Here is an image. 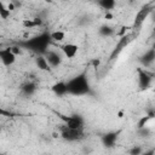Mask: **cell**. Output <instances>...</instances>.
<instances>
[{"label":"cell","mask_w":155,"mask_h":155,"mask_svg":"<svg viewBox=\"0 0 155 155\" xmlns=\"http://www.w3.org/2000/svg\"><path fill=\"white\" fill-rule=\"evenodd\" d=\"M143 150H142V148L140 147H133L131 150H130V153L131 154H140Z\"/></svg>","instance_id":"obj_21"},{"label":"cell","mask_w":155,"mask_h":155,"mask_svg":"<svg viewBox=\"0 0 155 155\" xmlns=\"http://www.w3.org/2000/svg\"><path fill=\"white\" fill-rule=\"evenodd\" d=\"M154 62H155V50L151 47V48H149L148 51H145V53H143V54L140 56V63H142L143 65L148 67V65L153 64Z\"/></svg>","instance_id":"obj_10"},{"label":"cell","mask_w":155,"mask_h":155,"mask_svg":"<svg viewBox=\"0 0 155 155\" xmlns=\"http://www.w3.org/2000/svg\"><path fill=\"white\" fill-rule=\"evenodd\" d=\"M51 91L58 96V97H63L68 93V86H67V82L64 81H57L56 84H53L51 86Z\"/></svg>","instance_id":"obj_9"},{"label":"cell","mask_w":155,"mask_h":155,"mask_svg":"<svg viewBox=\"0 0 155 155\" xmlns=\"http://www.w3.org/2000/svg\"><path fill=\"white\" fill-rule=\"evenodd\" d=\"M62 119L64 121V125L68 126L69 128H85V119L81 115L78 114H73L69 116H63Z\"/></svg>","instance_id":"obj_4"},{"label":"cell","mask_w":155,"mask_h":155,"mask_svg":"<svg viewBox=\"0 0 155 155\" xmlns=\"http://www.w3.org/2000/svg\"><path fill=\"white\" fill-rule=\"evenodd\" d=\"M44 56L46 57L47 62L50 63V65L52 68H56V67L61 65V63H62V56H61V53L57 52V51H54V50H47L44 53Z\"/></svg>","instance_id":"obj_6"},{"label":"cell","mask_w":155,"mask_h":155,"mask_svg":"<svg viewBox=\"0 0 155 155\" xmlns=\"http://www.w3.org/2000/svg\"><path fill=\"white\" fill-rule=\"evenodd\" d=\"M62 1H67V0H62Z\"/></svg>","instance_id":"obj_26"},{"label":"cell","mask_w":155,"mask_h":155,"mask_svg":"<svg viewBox=\"0 0 155 155\" xmlns=\"http://www.w3.org/2000/svg\"><path fill=\"white\" fill-rule=\"evenodd\" d=\"M36 88H38V87H36V85H35L33 81H27V82H24V84L22 85L21 91H22L23 94L30 97V96H33V94L36 92Z\"/></svg>","instance_id":"obj_13"},{"label":"cell","mask_w":155,"mask_h":155,"mask_svg":"<svg viewBox=\"0 0 155 155\" xmlns=\"http://www.w3.org/2000/svg\"><path fill=\"white\" fill-rule=\"evenodd\" d=\"M154 93H155V88H154Z\"/></svg>","instance_id":"obj_27"},{"label":"cell","mask_w":155,"mask_h":155,"mask_svg":"<svg viewBox=\"0 0 155 155\" xmlns=\"http://www.w3.org/2000/svg\"><path fill=\"white\" fill-rule=\"evenodd\" d=\"M51 41V36L48 33H42L40 35H36L29 40H27L24 42V46L28 47L29 50L39 53V54H44L47 51V46L50 45Z\"/></svg>","instance_id":"obj_2"},{"label":"cell","mask_w":155,"mask_h":155,"mask_svg":"<svg viewBox=\"0 0 155 155\" xmlns=\"http://www.w3.org/2000/svg\"><path fill=\"white\" fill-rule=\"evenodd\" d=\"M98 5L105 11H111L116 6V0H98Z\"/></svg>","instance_id":"obj_14"},{"label":"cell","mask_w":155,"mask_h":155,"mask_svg":"<svg viewBox=\"0 0 155 155\" xmlns=\"http://www.w3.org/2000/svg\"><path fill=\"white\" fill-rule=\"evenodd\" d=\"M149 8L148 7H144V8H142L138 13H137V16H136V19H134V25H140L142 24V22L145 19V17L148 16V13H149Z\"/></svg>","instance_id":"obj_15"},{"label":"cell","mask_w":155,"mask_h":155,"mask_svg":"<svg viewBox=\"0 0 155 155\" xmlns=\"http://www.w3.org/2000/svg\"><path fill=\"white\" fill-rule=\"evenodd\" d=\"M138 79H139V87L140 90H145L151 85V75L148 74L145 70H139L138 71Z\"/></svg>","instance_id":"obj_8"},{"label":"cell","mask_w":155,"mask_h":155,"mask_svg":"<svg viewBox=\"0 0 155 155\" xmlns=\"http://www.w3.org/2000/svg\"><path fill=\"white\" fill-rule=\"evenodd\" d=\"M122 116H124V111H119V114H117V117H120V119H121Z\"/></svg>","instance_id":"obj_23"},{"label":"cell","mask_w":155,"mask_h":155,"mask_svg":"<svg viewBox=\"0 0 155 155\" xmlns=\"http://www.w3.org/2000/svg\"><path fill=\"white\" fill-rule=\"evenodd\" d=\"M85 128H69L68 126L63 125V127L61 128V137L62 139H64L65 142H80L82 139H85L86 134H85Z\"/></svg>","instance_id":"obj_3"},{"label":"cell","mask_w":155,"mask_h":155,"mask_svg":"<svg viewBox=\"0 0 155 155\" xmlns=\"http://www.w3.org/2000/svg\"><path fill=\"white\" fill-rule=\"evenodd\" d=\"M10 48H11V51L16 54V56H18V54H21L22 53V50H21V46H17V45H13V46H10Z\"/></svg>","instance_id":"obj_20"},{"label":"cell","mask_w":155,"mask_h":155,"mask_svg":"<svg viewBox=\"0 0 155 155\" xmlns=\"http://www.w3.org/2000/svg\"><path fill=\"white\" fill-rule=\"evenodd\" d=\"M67 86H68V93L73 96H84L91 92V86L85 71L68 80Z\"/></svg>","instance_id":"obj_1"},{"label":"cell","mask_w":155,"mask_h":155,"mask_svg":"<svg viewBox=\"0 0 155 155\" xmlns=\"http://www.w3.org/2000/svg\"><path fill=\"white\" fill-rule=\"evenodd\" d=\"M114 33H115L114 29L111 27H109V25H102L99 28V30H98V34L101 36H103V38H109V36L114 35Z\"/></svg>","instance_id":"obj_17"},{"label":"cell","mask_w":155,"mask_h":155,"mask_svg":"<svg viewBox=\"0 0 155 155\" xmlns=\"http://www.w3.org/2000/svg\"><path fill=\"white\" fill-rule=\"evenodd\" d=\"M7 7H8V10H10V11H15V8H16V7H15V5H13L12 2H10V4L7 5Z\"/></svg>","instance_id":"obj_22"},{"label":"cell","mask_w":155,"mask_h":155,"mask_svg":"<svg viewBox=\"0 0 155 155\" xmlns=\"http://www.w3.org/2000/svg\"><path fill=\"white\" fill-rule=\"evenodd\" d=\"M50 36H51V40L54 41V42H61L65 39V31L63 30H54L52 33H50Z\"/></svg>","instance_id":"obj_16"},{"label":"cell","mask_w":155,"mask_h":155,"mask_svg":"<svg viewBox=\"0 0 155 155\" xmlns=\"http://www.w3.org/2000/svg\"><path fill=\"white\" fill-rule=\"evenodd\" d=\"M45 2H52V0H44Z\"/></svg>","instance_id":"obj_24"},{"label":"cell","mask_w":155,"mask_h":155,"mask_svg":"<svg viewBox=\"0 0 155 155\" xmlns=\"http://www.w3.org/2000/svg\"><path fill=\"white\" fill-rule=\"evenodd\" d=\"M153 48H154V50H155V42H154V44H153Z\"/></svg>","instance_id":"obj_25"},{"label":"cell","mask_w":155,"mask_h":155,"mask_svg":"<svg viewBox=\"0 0 155 155\" xmlns=\"http://www.w3.org/2000/svg\"><path fill=\"white\" fill-rule=\"evenodd\" d=\"M10 13H11V11L8 10V7L4 2H1L0 4V17L2 19H7L10 17Z\"/></svg>","instance_id":"obj_18"},{"label":"cell","mask_w":155,"mask_h":155,"mask_svg":"<svg viewBox=\"0 0 155 155\" xmlns=\"http://www.w3.org/2000/svg\"><path fill=\"white\" fill-rule=\"evenodd\" d=\"M117 137H119V131H116V132H115V131H114V132H108V133H105V134L102 137V142H103V144H104L105 147L110 148V147H113V145L115 144Z\"/></svg>","instance_id":"obj_11"},{"label":"cell","mask_w":155,"mask_h":155,"mask_svg":"<svg viewBox=\"0 0 155 155\" xmlns=\"http://www.w3.org/2000/svg\"><path fill=\"white\" fill-rule=\"evenodd\" d=\"M16 54L11 51L10 47H6V48H2L0 51V59L2 62V64L5 67H11L16 63Z\"/></svg>","instance_id":"obj_5"},{"label":"cell","mask_w":155,"mask_h":155,"mask_svg":"<svg viewBox=\"0 0 155 155\" xmlns=\"http://www.w3.org/2000/svg\"><path fill=\"white\" fill-rule=\"evenodd\" d=\"M35 64H36V67L39 68V70H42V71H48V70H51V65H50V63L47 62V59H46V57L44 56V54H38L36 56V58H35Z\"/></svg>","instance_id":"obj_12"},{"label":"cell","mask_w":155,"mask_h":155,"mask_svg":"<svg viewBox=\"0 0 155 155\" xmlns=\"http://www.w3.org/2000/svg\"><path fill=\"white\" fill-rule=\"evenodd\" d=\"M23 25H24V27L33 28V27H36V23H35V21H34V19H30V21L25 19V21H23Z\"/></svg>","instance_id":"obj_19"},{"label":"cell","mask_w":155,"mask_h":155,"mask_svg":"<svg viewBox=\"0 0 155 155\" xmlns=\"http://www.w3.org/2000/svg\"><path fill=\"white\" fill-rule=\"evenodd\" d=\"M63 54L68 58V59H73L78 52H79V46L76 44H73V42H68V44H64L62 47H61Z\"/></svg>","instance_id":"obj_7"}]
</instances>
